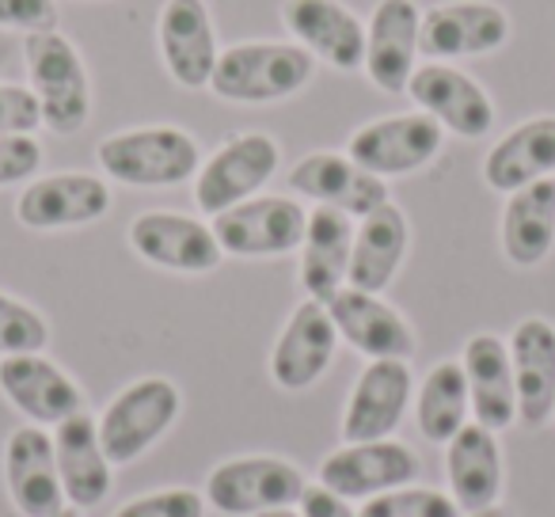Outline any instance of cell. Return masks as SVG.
<instances>
[{
	"label": "cell",
	"mask_w": 555,
	"mask_h": 517,
	"mask_svg": "<svg viewBox=\"0 0 555 517\" xmlns=\"http://www.w3.org/2000/svg\"><path fill=\"white\" fill-rule=\"evenodd\" d=\"M317 77V57L297 42H236L221 50L209 92L229 103L294 100Z\"/></svg>",
	"instance_id": "cell-1"
},
{
	"label": "cell",
	"mask_w": 555,
	"mask_h": 517,
	"mask_svg": "<svg viewBox=\"0 0 555 517\" xmlns=\"http://www.w3.org/2000/svg\"><path fill=\"white\" fill-rule=\"evenodd\" d=\"M27 88L42 111V126L57 138H73L92 118V80L85 57L62 31L24 35Z\"/></svg>",
	"instance_id": "cell-2"
},
{
	"label": "cell",
	"mask_w": 555,
	"mask_h": 517,
	"mask_svg": "<svg viewBox=\"0 0 555 517\" xmlns=\"http://www.w3.org/2000/svg\"><path fill=\"white\" fill-rule=\"evenodd\" d=\"M95 160L103 176L115 183L153 191V186H179L198 176L202 148L179 126H138V130H118L103 138Z\"/></svg>",
	"instance_id": "cell-3"
},
{
	"label": "cell",
	"mask_w": 555,
	"mask_h": 517,
	"mask_svg": "<svg viewBox=\"0 0 555 517\" xmlns=\"http://www.w3.org/2000/svg\"><path fill=\"white\" fill-rule=\"evenodd\" d=\"M179 411H183V392L176 380L138 377L103 408L95 423L103 453L111 456V464H133L176 426Z\"/></svg>",
	"instance_id": "cell-4"
},
{
	"label": "cell",
	"mask_w": 555,
	"mask_h": 517,
	"mask_svg": "<svg viewBox=\"0 0 555 517\" xmlns=\"http://www.w3.org/2000/svg\"><path fill=\"white\" fill-rule=\"evenodd\" d=\"M309 487L305 471L286 456H232L206 476V506L224 517H259L297 506Z\"/></svg>",
	"instance_id": "cell-5"
},
{
	"label": "cell",
	"mask_w": 555,
	"mask_h": 517,
	"mask_svg": "<svg viewBox=\"0 0 555 517\" xmlns=\"http://www.w3.org/2000/svg\"><path fill=\"white\" fill-rule=\"evenodd\" d=\"M282 148L270 133L247 130L229 138L214 156H206L194 176V206L206 217H217L240 202L255 198L274 179Z\"/></svg>",
	"instance_id": "cell-6"
},
{
	"label": "cell",
	"mask_w": 555,
	"mask_h": 517,
	"mask_svg": "<svg viewBox=\"0 0 555 517\" xmlns=\"http://www.w3.org/2000/svg\"><path fill=\"white\" fill-rule=\"evenodd\" d=\"M209 224H214V236L224 255L274 259V255H294L301 247L309 209L289 194H255V198L217 214Z\"/></svg>",
	"instance_id": "cell-7"
},
{
	"label": "cell",
	"mask_w": 555,
	"mask_h": 517,
	"mask_svg": "<svg viewBox=\"0 0 555 517\" xmlns=\"http://www.w3.org/2000/svg\"><path fill=\"white\" fill-rule=\"evenodd\" d=\"M441 141H446V130L430 115L403 111V115H385L350 133L347 156L377 179H400L423 171L441 153Z\"/></svg>",
	"instance_id": "cell-8"
},
{
	"label": "cell",
	"mask_w": 555,
	"mask_h": 517,
	"mask_svg": "<svg viewBox=\"0 0 555 517\" xmlns=\"http://www.w3.org/2000/svg\"><path fill=\"white\" fill-rule=\"evenodd\" d=\"M126 240H130L138 259L171 274H209L224 263L214 224L176 214V209H145V214H138L130 221Z\"/></svg>",
	"instance_id": "cell-9"
},
{
	"label": "cell",
	"mask_w": 555,
	"mask_h": 517,
	"mask_svg": "<svg viewBox=\"0 0 555 517\" xmlns=\"http://www.w3.org/2000/svg\"><path fill=\"white\" fill-rule=\"evenodd\" d=\"M317 479L327 491L343 494L347 502H365L418 479V456L415 449L396 438L343 441V449H335V453H327L320 461Z\"/></svg>",
	"instance_id": "cell-10"
},
{
	"label": "cell",
	"mask_w": 555,
	"mask_h": 517,
	"mask_svg": "<svg viewBox=\"0 0 555 517\" xmlns=\"http://www.w3.org/2000/svg\"><path fill=\"white\" fill-rule=\"evenodd\" d=\"M411 400H415V373L411 362L400 358H377L365 362L358 373L354 388L343 408V441H385L400 430L403 415H408Z\"/></svg>",
	"instance_id": "cell-11"
},
{
	"label": "cell",
	"mask_w": 555,
	"mask_h": 517,
	"mask_svg": "<svg viewBox=\"0 0 555 517\" xmlns=\"http://www.w3.org/2000/svg\"><path fill=\"white\" fill-rule=\"evenodd\" d=\"M408 95L415 111L430 115L441 130L456 133L464 141H479L494 126V103L487 88L464 69L446 62H426L411 73Z\"/></svg>",
	"instance_id": "cell-12"
},
{
	"label": "cell",
	"mask_w": 555,
	"mask_h": 517,
	"mask_svg": "<svg viewBox=\"0 0 555 517\" xmlns=\"http://www.w3.org/2000/svg\"><path fill=\"white\" fill-rule=\"evenodd\" d=\"M509 39V16L491 0H446L423 12L418 54L426 62H456L502 50Z\"/></svg>",
	"instance_id": "cell-13"
},
{
	"label": "cell",
	"mask_w": 555,
	"mask_h": 517,
	"mask_svg": "<svg viewBox=\"0 0 555 517\" xmlns=\"http://www.w3.org/2000/svg\"><path fill=\"white\" fill-rule=\"evenodd\" d=\"M335 347H339V332H335L327 305L305 297L289 312L282 335L274 339V350H270V380L282 392H309L332 370Z\"/></svg>",
	"instance_id": "cell-14"
},
{
	"label": "cell",
	"mask_w": 555,
	"mask_h": 517,
	"mask_svg": "<svg viewBox=\"0 0 555 517\" xmlns=\"http://www.w3.org/2000/svg\"><path fill=\"white\" fill-rule=\"evenodd\" d=\"M111 214V186L88 171L39 176L20 191L16 221L31 232L80 229Z\"/></svg>",
	"instance_id": "cell-15"
},
{
	"label": "cell",
	"mask_w": 555,
	"mask_h": 517,
	"mask_svg": "<svg viewBox=\"0 0 555 517\" xmlns=\"http://www.w3.org/2000/svg\"><path fill=\"white\" fill-rule=\"evenodd\" d=\"M156 47L164 69L179 88H209L221 47L206 0H168L156 20Z\"/></svg>",
	"instance_id": "cell-16"
},
{
	"label": "cell",
	"mask_w": 555,
	"mask_h": 517,
	"mask_svg": "<svg viewBox=\"0 0 555 517\" xmlns=\"http://www.w3.org/2000/svg\"><path fill=\"white\" fill-rule=\"evenodd\" d=\"M289 191L317 206L339 209L347 217H365L388 198V183L354 164L347 153H309L289 168Z\"/></svg>",
	"instance_id": "cell-17"
},
{
	"label": "cell",
	"mask_w": 555,
	"mask_h": 517,
	"mask_svg": "<svg viewBox=\"0 0 555 517\" xmlns=\"http://www.w3.org/2000/svg\"><path fill=\"white\" fill-rule=\"evenodd\" d=\"M332 312V324L347 347H354L362 358L377 362V358H400L411 362L415 358V332H411L408 316L380 301V294H365V289L343 286L332 301H324Z\"/></svg>",
	"instance_id": "cell-18"
},
{
	"label": "cell",
	"mask_w": 555,
	"mask_h": 517,
	"mask_svg": "<svg viewBox=\"0 0 555 517\" xmlns=\"http://www.w3.org/2000/svg\"><path fill=\"white\" fill-rule=\"evenodd\" d=\"M0 396L35 426H57L85 411L77 380L42 354L0 358Z\"/></svg>",
	"instance_id": "cell-19"
},
{
	"label": "cell",
	"mask_w": 555,
	"mask_h": 517,
	"mask_svg": "<svg viewBox=\"0 0 555 517\" xmlns=\"http://www.w3.org/2000/svg\"><path fill=\"white\" fill-rule=\"evenodd\" d=\"M4 487L24 517H54L65 509L62 476H57L54 434L24 423L4 441Z\"/></svg>",
	"instance_id": "cell-20"
},
{
	"label": "cell",
	"mask_w": 555,
	"mask_h": 517,
	"mask_svg": "<svg viewBox=\"0 0 555 517\" xmlns=\"http://www.w3.org/2000/svg\"><path fill=\"white\" fill-rule=\"evenodd\" d=\"M282 24L297 47L339 73H358L365 65V24L343 0H286Z\"/></svg>",
	"instance_id": "cell-21"
},
{
	"label": "cell",
	"mask_w": 555,
	"mask_h": 517,
	"mask_svg": "<svg viewBox=\"0 0 555 517\" xmlns=\"http://www.w3.org/2000/svg\"><path fill=\"white\" fill-rule=\"evenodd\" d=\"M418 27L423 12L415 0H380L365 27V77L385 95H408L418 69Z\"/></svg>",
	"instance_id": "cell-22"
},
{
	"label": "cell",
	"mask_w": 555,
	"mask_h": 517,
	"mask_svg": "<svg viewBox=\"0 0 555 517\" xmlns=\"http://www.w3.org/2000/svg\"><path fill=\"white\" fill-rule=\"evenodd\" d=\"M514 362L517 418L540 430L555 415V324L544 316H525L506 339Z\"/></svg>",
	"instance_id": "cell-23"
},
{
	"label": "cell",
	"mask_w": 555,
	"mask_h": 517,
	"mask_svg": "<svg viewBox=\"0 0 555 517\" xmlns=\"http://www.w3.org/2000/svg\"><path fill=\"white\" fill-rule=\"evenodd\" d=\"M461 370L468 380L472 423L502 434L517 423V388H514V362H509L506 339L491 332H479L464 342Z\"/></svg>",
	"instance_id": "cell-24"
},
{
	"label": "cell",
	"mask_w": 555,
	"mask_h": 517,
	"mask_svg": "<svg viewBox=\"0 0 555 517\" xmlns=\"http://www.w3.org/2000/svg\"><path fill=\"white\" fill-rule=\"evenodd\" d=\"M54 453H57V476H62L65 502L73 509H95L111 494V456L103 453L100 430L92 415H73L54 426Z\"/></svg>",
	"instance_id": "cell-25"
},
{
	"label": "cell",
	"mask_w": 555,
	"mask_h": 517,
	"mask_svg": "<svg viewBox=\"0 0 555 517\" xmlns=\"http://www.w3.org/2000/svg\"><path fill=\"white\" fill-rule=\"evenodd\" d=\"M411 247L408 214L392 202H385L373 214L354 221V251H350L347 286L365 289V294H385L400 274Z\"/></svg>",
	"instance_id": "cell-26"
},
{
	"label": "cell",
	"mask_w": 555,
	"mask_h": 517,
	"mask_svg": "<svg viewBox=\"0 0 555 517\" xmlns=\"http://www.w3.org/2000/svg\"><path fill=\"white\" fill-rule=\"evenodd\" d=\"M446 479L453 502L468 514L499 506L502 487H506L499 434L479 423L461 426V434L446 445Z\"/></svg>",
	"instance_id": "cell-27"
},
{
	"label": "cell",
	"mask_w": 555,
	"mask_h": 517,
	"mask_svg": "<svg viewBox=\"0 0 555 517\" xmlns=\"http://www.w3.org/2000/svg\"><path fill=\"white\" fill-rule=\"evenodd\" d=\"M301 289L312 301H332L350 274V251H354V217L339 214V209L317 206L309 209V224H305L301 240Z\"/></svg>",
	"instance_id": "cell-28"
},
{
	"label": "cell",
	"mask_w": 555,
	"mask_h": 517,
	"mask_svg": "<svg viewBox=\"0 0 555 517\" xmlns=\"http://www.w3.org/2000/svg\"><path fill=\"white\" fill-rule=\"evenodd\" d=\"M555 176V115H537L514 126L491 145L483 160V183L499 194H514L529 183Z\"/></svg>",
	"instance_id": "cell-29"
},
{
	"label": "cell",
	"mask_w": 555,
	"mask_h": 517,
	"mask_svg": "<svg viewBox=\"0 0 555 517\" xmlns=\"http://www.w3.org/2000/svg\"><path fill=\"white\" fill-rule=\"evenodd\" d=\"M499 240L502 255L521 271L544 263L555 247V176L506 194Z\"/></svg>",
	"instance_id": "cell-30"
},
{
	"label": "cell",
	"mask_w": 555,
	"mask_h": 517,
	"mask_svg": "<svg viewBox=\"0 0 555 517\" xmlns=\"http://www.w3.org/2000/svg\"><path fill=\"white\" fill-rule=\"evenodd\" d=\"M415 423L418 434L434 445H449L472 423L468 380L461 362H438L415 388Z\"/></svg>",
	"instance_id": "cell-31"
},
{
	"label": "cell",
	"mask_w": 555,
	"mask_h": 517,
	"mask_svg": "<svg viewBox=\"0 0 555 517\" xmlns=\"http://www.w3.org/2000/svg\"><path fill=\"white\" fill-rule=\"evenodd\" d=\"M50 347V324L39 309L0 289V358L42 354Z\"/></svg>",
	"instance_id": "cell-32"
},
{
	"label": "cell",
	"mask_w": 555,
	"mask_h": 517,
	"mask_svg": "<svg viewBox=\"0 0 555 517\" xmlns=\"http://www.w3.org/2000/svg\"><path fill=\"white\" fill-rule=\"evenodd\" d=\"M358 517H461V506L453 494L438 491V487H396L377 499H365Z\"/></svg>",
	"instance_id": "cell-33"
},
{
	"label": "cell",
	"mask_w": 555,
	"mask_h": 517,
	"mask_svg": "<svg viewBox=\"0 0 555 517\" xmlns=\"http://www.w3.org/2000/svg\"><path fill=\"white\" fill-rule=\"evenodd\" d=\"M206 494L191 487H164L130 499L126 506L115 509V517H206Z\"/></svg>",
	"instance_id": "cell-34"
},
{
	"label": "cell",
	"mask_w": 555,
	"mask_h": 517,
	"mask_svg": "<svg viewBox=\"0 0 555 517\" xmlns=\"http://www.w3.org/2000/svg\"><path fill=\"white\" fill-rule=\"evenodd\" d=\"M42 168V145L35 133H0V186L31 183Z\"/></svg>",
	"instance_id": "cell-35"
},
{
	"label": "cell",
	"mask_w": 555,
	"mask_h": 517,
	"mask_svg": "<svg viewBox=\"0 0 555 517\" xmlns=\"http://www.w3.org/2000/svg\"><path fill=\"white\" fill-rule=\"evenodd\" d=\"M42 126L39 100L27 85H0V133H35Z\"/></svg>",
	"instance_id": "cell-36"
},
{
	"label": "cell",
	"mask_w": 555,
	"mask_h": 517,
	"mask_svg": "<svg viewBox=\"0 0 555 517\" xmlns=\"http://www.w3.org/2000/svg\"><path fill=\"white\" fill-rule=\"evenodd\" d=\"M0 27L4 31H57V4L54 0H0Z\"/></svg>",
	"instance_id": "cell-37"
},
{
	"label": "cell",
	"mask_w": 555,
	"mask_h": 517,
	"mask_svg": "<svg viewBox=\"0 0 555 517\" xmlns=\"http://www.w3.org/2000/svg\"><path fill=\"white\" fill-rule=\"evenodd\" d=\"M297 509H301V517H358V509L343 494L327 491L324 483L305 487L301 499H297Z\"/></svg>",
	"instance_id": "cell-38"
},
{
	"label": "cell",
	"mask_w": 555,
	"mask_h": 517,
	"mask_svg": "<svg viewBox=\"0 0 555 517\" xmlns=\"http://www.w3.org/2000/svg\"><path fill=\"white\" fill-rule=\"evenodd\" d=\"M468 517H509L502 506H487V509H476V514H468Z\"/></svg>",
	"instance_id": "cell-39"
},
{
	"label": "cell",
	"mask_w": 555,
	"mask_h": 517,
	"mask_svg": "<svg viewBox=\"0 0 555 517\" xmlns=\"http://www.w3.org/2000/svg\"><path fill=\"white\" fill-rule=\"evenodd\" d=\"M259 517H301V509L286 506V509H270V514H259Z\"/></svg>",
	"instance_id": "cell-40"
},
{
	"label": "cell",
	"mask_w": 555,
	"mask_h": 517,
	"mask_svg": "<svg viewBox=\"0 0 555 517\" xmlns=\"http://www.w3.org/2000/svg\"><path fill=\"white\" fill-rule=\"evenodd\" d=\"M54 517H80V509H73V506H65L62 514H54Z\"/></svg>",
	"instance_id": "cell-41"
},
{
	"label": "cell",
	"mask_w": 555,
	"mask_h": 517,
	"mask_svg": "<svg viewBox=\"0 0 555 517\" xmlns=\"http://www.w3.org/2000/svg\"><path fill=\"white\" fill-rule=\"evenodd\" d=\"M552 418H555V415H552Z\"/></svg>",
	"instance_id": "cell-42"
}]
</instances>
